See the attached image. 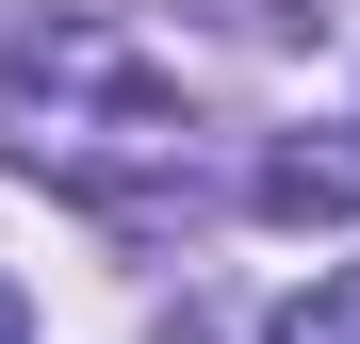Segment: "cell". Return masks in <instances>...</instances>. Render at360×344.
I'll return each mask as SVG.
<instances>
[{"mask_svg":"<svg viewBox=\"0 0 360 344\" xmlns=\"http://www.w3.org/2000/svg\"><path fill=\"white\" fill-rule=\"evenodd\" d=\"M262 344H360V262H328V279H311V295H295Z\"/></svg>","mask_w":360,"mask_h":344,"instance_id":"3957f363","label":"cell"},{"mask_svg":"<svg viewBox=\"0 0 360 344\" xmlns=\"http://www.w3.org/2000/svg\"><path fill=\"white\" fill-rule=\"evenodd\" d=\"M246 197H262V213H295V229H311V213H344V197H360V148H278L262 181H246Z\"/></svg>","mask_w":360,"mask_h":344,"instance_id":"7a4b0ae2","label":"cell"},{"mask_svg":"<svg viewBox=\"0 0 360 344\" xmlns=\"http://www.w3.org/2000/svg\"><path fill=\"white\" fill-rule=\"evenodd\" d=\"M0 344H33V312H17V279H0Z\"/></svg>","mask_w":360,"mask_h":344,"instance_id":"277c9868","label":"cell"},{"mask_svg":"<svg viewBox=\"0 0 360 344\" xmlns=\"http://www.w3.org/2000/svg\"><path fill=\"white\" fill-rule=\"evenodd\" d=\"M0 164H33L49 197L148 229L164 197H197V98H180L115 17H33L0 49Z\"/></svg>","mask_w":360,"mask_h":344,"instance_id":"6da1fadb","label":"cell"}]
</instances>
